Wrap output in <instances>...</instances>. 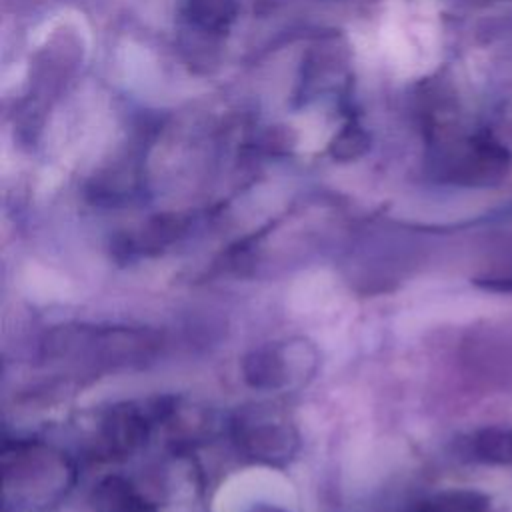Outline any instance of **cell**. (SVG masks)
<instances>
[{"mask_svg": "<svg viewBox=\"0 0 512 512\" xmlns=\"http://www.w3.org/2000/svg\"><path fill=\"white\" fill-rule=\"evenodd\" d=\"M242 450L268 464L286 462L296 450V436L280 424H260L248 428L240 438Z\"/></svg>", "mask_w": 512, "mask_h": 512, "instance_id": "6da1fadb", "label": "cell"}, {"mask_svg": "<svg viewBox=\"0 0 512 512\" xmlns=\"http://www.w3.org/2000/svg\"><path fill=\"white\" fill-rule=\"evenodd\" d=\"M152 416L134 408L132 404L114 406L102 422V430L112 448L130 452L148 438Z\"/></svg>", "mask_w": 512, "mask_h": 512, "instance_id": "7a4b0ae2", "label": "cell"}, {"mask_svg": "<svg viewBox=\"0 0 512 512\" xmlns=\"http://www.w3.org/2000/svg\"><path fill=\"white\" fill-rule=\"evenodd\" d=\"M240 370L244 382L256 390H276L288 380L284 356L278 348L272 346L250 350L242 358Z\"/></svg>", "mask_w": 512, "mask_h": 512, "instance_id": "3957f363", "label": "cell"}, {"mask_svg": "<svg viewBox=\"0 0 512 512\" xmlns=\"http://www.w3.org/2000/svg\"><path fill=\"white\" fill-rule=\"evenodd\" d=\"M470 460L490 466H512V426L492 424L474 430L466 438Z\"/></svg>", "mask_w": 512, "mask_h": 512, "instance_id": "277c9868", "label": "cell"}, {"mask_svg": "<svg viewBox=\"0 0 512 512\" xmlns=\"http://www.w3.org/2000/svg\"><path fill=\"white\" fill-rule=\"evenodd\" d=\"M142 494L124 476L102 478L90 496L92 508L96 512H132Z\"/></svg>", "mask_w": 512, "mask_h": 512, "instance_id": "5b68a950", "label": "cell"}, {"mask_svg": "<svg viewBox=\"0 0 512 512\" xmlns=\"http://www.w3.org/2000/svg\"><path fill=\"white\" fill-rule=\"evenodd\" d=\"M490 498L478 490H446L422 502L412 512H488Z\"/></svg>", "mask_w": 512, "mask_h": 512, "instance_id": "8992f818", "label": "cell"}, {"mask_svg": "<svg viewBox=\"0 0 512 512\" xmlns=\"http://www.w3.org/2000/svg\"><path fill=\"white\" fill-rule=\"evenodd\" d=\"M132 512H158V508H156L154 502H150L148 498L142 496V498L136 502V506L132 508Z\"/></svg>", "mask_w": 512, "mask_h": 512, "instance_id": "52a82bcc", "label": "cell"}, {"mask_svg": "<svg viewBox=\"0 0 512 512\" xmlns=\"http://www.w3.org/2000/svg\"><path fill=\"white\" fill-rule=\"evenodd\" d=\"M252 512H282L278 508H270V506H260V508H254Z\"/></svg>", "mask_w": 512, "mask_h": 512, "instance_id": "ba28073f", "label": "cell"}]
</instances>
